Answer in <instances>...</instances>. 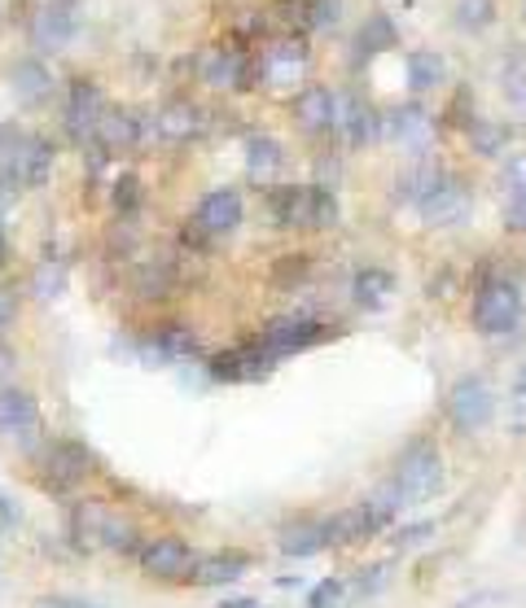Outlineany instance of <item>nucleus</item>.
<instances>
[{
  "label": "nucleus",
  "mask_w": 526,
  "mask_h": 608,
  "mask_svg": "<svg viewBox=\"0 0 526 608\" xmlns=\"http://www.w3.org/2000/svg\"><path fill=\"white\" fill-rule=\"evenodd\" d=\"M136 561H141V570L149 574V578H163V583H189V574H193V548L184 543V539H176V534H163V539H145L141 548H136Z\"/></svg>",
  "instance_id": "obj_8"
},
{
  "label": "nucleus",
  "mask_w": 526,
  "mask_h": 608,
  "mask_svg": "<svg viewBox=\"0 0 526 608\" xmlns=\"http://www.w3.org/2000/svg\"><path fill=\"white\" fill-rule=\"evenodd\" d=\"M40 429V407L26 390H13L4 385L0 390V434L4 438H31Z\"/></svg>",
  "instance_id": "obj_23"
},
{
  "label": "nucleus",
  "mask_w": 526,
  "mask_h": 608,
  "mask_svg": "<svg viewBox=\"0 0 526 608\" xmlns=\"http://www.w3.org/2000/svg\"><path fill=\"white\" fill-rule=\"evenodd\" d=\"M518 394H526V372L518 376Z\"/></svg>",
  "instance_id": "obj_51"
},
{
  "label": "nucleus",
  "mask_w": 526,
  "mask_h": 608,
  "mask_svg": "<svg viewBox=\"0 0 526 608\" xmlns=\"http://www.w3.org/2000/svg\"><path fill=\"white\" fill-rule=\"evenodd\" d=\"M294 123H299L307 136L334 132V92H329V88H303L299 101H294Z\"/></svg>",
  "instance_id": "obj_25"
},
{
  "label": "nucleus",
  "mask_w": 526,
  "mask_h": 608,
  "mask_svg": "<svg viewBox=\"0 0 526 608\" xmlns=\"http://www.w3.org/2000/svg\"><path fill=\"white\" fill-rule=\"evenodd\" d=\"M338 600H343V583H338V578H325V583H316V587H312L307 608H334Z\"/></svg>",
  "instance_id": "obj_41"
},
{
  "label": "nucleus",
  "mask_w": 526,
  "mask_h": 608,
  "mask_svg": "<svg viewBox=\"0 0 526 608\" xmlns=\"http://www.w3.org/2000/svg\"><path fill=\"white\" fill-rule=\"evenodd\" d=\"M272 363H277V354L255 337V341H242L233 350H220L211 359V376L215 381H264L272 372Z\"/></svg>",
  "instance_id": "obj_13"
},
{
  "label": "nucleus",
  "mask_w": 526,
  "mask_h": 608,
  "mask_svg": "<svg viewBox=\"0 0 526 608\" xmlns=\"http://www.w3.org/2000/svg\"><path fill=\"white\" fill-rule=\"evenodd\" d=\"M75 539H79V548H110V552H132L136 548L132 521H123L105 504H79L75 508Z\"/></svg>",
  "instance_id": "obj_5"
},
{
  "label": "nucleus",
  "mask_w": 526,
  "mask_h": 608,
  "mask_svg": "<svg viewBox=\"0 0 526 608\" xmlns=\"http://www.w3.org/2000/svg\"><path fill=\"white\" fill-rule=\"evenodd\" d=\"M35 608H101V605H88V600H75V596H44Z\"/></svg>",
  "instance_id": "obj_45"
},
{
  "label": "nucleus",
  "mask_w": 526,
  "mask_h": 608,
  "mask_svg": "<svg viewBox=\"0 0 526 608\" xmlns=\"http://www.w3.org/2000/svg\"><path fill=\"white\" fill-rule=\"evenodd\" d=\"M202 132H206V114H202V105H193L184 97H176V101H167V105L154 110V136L158 140L184 145V140H193Z\"/></svg>",
  "instance_id": "obj_18"
},
{
  "label": "nucleus",
  "mask_w": 526,
  "mask_h": 608,
  "mask_svg": "<svg viewBox=\"0 0 526 608\" xmlns=\"http://www.w3.org/2000/svg\"><path fill=\"white\" fill-rule=\"evenodd\" d=\"M198 70H202V83H211V88H246L250 83V57L242 48H211Z\"/></svg>",
  "instance_id": "obj_21"
},
{
  "label": "nucleus",
  "mask_w": 526,
  "mask_h": 608,
  "mask_svg": "<svg viewBox=\"0 0 526 608\" xmlns=\"http://www.w3.org/2000/svg\"><path fill=\"white\" fill-rule=\"evenodd\" d=\"M220 608H259L255 600H246V596H237V600H224Z\"/></svg>",
  "instance_id": "obj_49"
},
{
  "label": "nucleus",
  "mask_w": 526,
  "mask_h": 608,
  "mask_svg": "<svg viewBox=\"0 0 526 608\" xmlns=\"http://www.w3.org/2000/svg\"><path fill=\"white\" fill-rule=\"evenodd\" d=\"M79 31V0H48L35 18H31V44L40 53H57L75 40Z\"/></svg>",
  "instance_id": "obj_14"
},
{
  "label": "nucleus",
  "mask_w": 526,
  "mask_h": 608,
  "mask_svg": "<svg viewBox=\"0 0 526 608\" xmlns=\"http://www.w3.org/2000/svg\"><path fill=\"white\" fill-rule=\"evenodd\" d=\"M470 145H474V154L496 158V154L510 145V127H505V123H492V119H474V123H470Z\"/></svg>",
  "instance_id": "obj_32"
},
{
  "label": "nucleus",
  "mask_w": 526,
  "mask_h": 608,
  "mask_svg": "<svg viewBox=\"0 0 526 608\" xmlns=\"http://www.w3.org/2000/svg\"><path fill=\"white\" fill-rule=\"evenodd\" d=\"M136 202H141V180H136V176H119V180H114V206H119L123 215H132Z\"/></svg>",
  "instance_id": "obj_39"
},
{
  "label": "nucleus",
  "mask_w": 526,
  "mask_h": 608,
  "mask_svg": "<svg viewBox=\"0 0 526 608\" xmlns=\"http://www.w3.org/2000/svg\"><path fill=\"white\" fill-rule=\"evenodd\" d=\"M351 294H356V303L360 306H382L387 303V294H395V277L382 272V268H365V272H356Z\"/></svg>",
  "instance_id": "obj_30"
},
{
  "label": "nucleus",
  "mask_w": 526,
  "mask_h": 608,
  "mask_svg": "<svg viewBox=\"0 0 526 608\" xmlns=\"http://www.w3.org/2000/svg\"><path fill=\"white\" fill-rule=\"evenodd\" d=\"M492 18H496L492 0H457V26L461 31H483V26H492Z\"/></svg>",
  "instance_id": "obj_35"
},
{
  "label": "nucleus",
  "mask_w": 526,
  "mask_h": 608,
  "mask_svg": "<svg viewBox=\"0 0 526 608\" xmlns=\"http://www.w3.org/2000/svg\"><path fill=\"white\" fill-rule=\"evenodd\" d=\"M382 136L395 140V145H404V149L426 154V145L435 136V119L422 105H395V110L382 114Z\"/></svg>",
  "instance_id": "obj_19"
},
{
  "label": "nucleus",
  "mask_w": 526,
  "mask_h": 608,
  "mask_svg": "<svg viewBox=\"0 0 526 608\" xmlns=\"http://www.w3.org/2000/svg\"><path fill=\"white\" fill-rule=\"evenodd\" d=\"M444 75H448V61H444L439 53H430V48L409 53V83H413L417 92L439 88V83H444Z\"/></svg>",
  "instance_id": "obj_29"
},
{
  "label": "nucleus",
  "mask_w": 526,
  "mask_h": 608,
  "mask_svg": "<svg viewBox=\"0 0 526 608\" xmlns=\"http://www.w3.org/2000/svg\"><path fill=\"white\" fill-rule=\"evenodd\" d=\"M505 224L514 233H526V198H505Z\"/></svg>",
  "instance_id": "obj_43"
},
{
  "label": "nucleus",
  "mask_w": 526,
  "mask_h": 608,
  "mask_svg": "<svg viewBox=\"0 0 526 608\" xmlns=\"http://www.w3.org/2000/svg\"><path fill=\"white\" fill-rule=\"evenodd\" d=\"M66 132H70V140H79V145H97V127H101V119H105V101H101V88L92 83V79H75L70 83V92H66Z\"/></svg>",
  "instance_id": "obj_11"
},
{
  "label": "nucleus",
  "mask_w": 526,
  "mask_h": 608,
  "mask_svg": "<svg viewBox=\"0 0 526 608\" xmlns=\"http://www.w3.org/2000/svg\"><path fill=\"white\" fill-rule=\"evenodd\" d=\"M334 132H343L347 145L360 149L382 136V114L369 101H360L356 92H334Z\"/></svg>",
  "instance_id": "obj_15"
},
{
  "label": "nucleus",
  "mask_w": 526,
  "mask_h": 608,
  "mask_svg": "<svg viewBox=\"0 0 526 608\" xmlns=\"http://www.w3.org/2000/svg\"><path fill=\"white\" fill-rule=\"evenodd\" d=\"M325 548H334L329 521H299V526H286V530H281V552H286V556L307 561V556H316V552H325Z\"/></svg>",
  "instance_id": "obj_27"
},
{
  "label": "nucleus",
  "mask_w": 526,
  "mask_h": 608,
  "mask_svg": "<svg viewBox=\"0 0 526 608\" xmlns=\"http://www.w3.org/2000/svg\"><path fill=\"white\" fill-rule=\"evenodd\" d=\"M382 578H387V565H373V570H365V574L356 578V596H369V592H378V587H382Z\"/></svg>",
  "instance_id": "obj_44"
},
{
  "label": "nucleus",
  "mask_w": 526,
  "mask_h": 608,
  "mask_svg": "<svg viewBox=\"0 0 526 608\" xmlns=\"http://www.w3.org/2000/svg\"><path fill=\"white\" fill-rule=\"evenodd\" d=\"M268 211L281 228H334L338 198L321 184H281L268 193Z\"/></svg>",
  "instance_id": "obj_3"
},
{
  "label": "nucleus",
  "mask_w": 526,
  "mask_h": 608,
  "mask_svg": "<svg viewBox=\"0 0 526 608\" xmlns=\"http://www.w3.org/2000/svg\"><path fill=\"white\" fill-rule=\"evenodd\" d=\"M523 324V294L514 281H483L474 294V328L483 337H505Z\"/></svg>",
  "instance_id": "obj_4"
},
{
  "label": "nucleus",
  "mask_w": 526,
  "mask_h": 608,
  "mask_svg": "<svg viewBox=\"0 0 526 608\" xmlns=\"http://www.w3.org/2000/svg\"><path fill=\"white\" fill-rule=\"evenodd\" d=\"M329 337V328L321 324V319H307V315H281V319H272L264 333H259V341L277 354V359H286V354H294V350H307V346H316V341H325Z\"/></svg>",
  "instance_id": "obj_16"
},
{
  "label": "nucleus",
  "mask_w": 526,
  "mask_h": 608,
  "mask_svg": "<svg viewBox=\"0 0 526 608\" xmlns=\"http://www.w3.org/2000/svg\"><path fill=\"white\" fill-rule=\"evenodd\" d=\"M338 9H343V0H307V26H316V31L334 26Z\"/></svg>",
  "instance_id": "obj_40"
},
{
  "label": "nucleus",
  "mask_w": 526,
  "mask_h": 608,
  "mask_svg": "<svg viewBox=\"0 0 526 608\" xmlns=\"http://www.w3.org/2000/svg\"><path fill=\"white\" fill-rule=\"evenodd\" d=\"M9 92L18 97V105H44L48 97H53V75L40 66V61H13L9 66Z\"/></svg>",
  "instance_id": "obj_24"
},
{
  "label": "nucleus",
  "mask_w": 526,
  "mask_h": 608,
  "mask_svg": "<svg viewBox=\"0 0 526 608\" xmlns=\"http://www.w3.org/2000/svg\"><path fill=\"white\" fill-rule=\"evenodd\" d=\"M470 206H474V198H470V189L457 176H439V184L417 202V211H422V219L430 228H457V224H466Z\"/></svg>",
  "instance_id": "obj_12"
},
{
  "label": "nucleus",
  "mask_w": 526,
  "mask_h": 608,
  "mask_svg": "<svg viewBox=\"0 0 526 608\" xmlns=\"http://www.w3.org/2000/svg\"><path fill=\"white\" fill-rule=\"evenodd\" d=\"M4 259H9V246H4V224H0V268H4Z\"/></svg>",
  "instance_id": "obj_50"
},
{
  "label": "nucleus",
  "mask_w": 526,
  "mask_h": 608,
  "mask_svg": "<svg viewBox=\"0 0 526 608\" xmlns=\"http://www.w3.org/2000/svg\"><path fill=\"white\" fill-rule=\"evenodd\" d=\"M9 368H13V354L0 346V376H9Z\"/></svg>",
  "instance_id": "obj_48"
},
{
  "label": "nucleus",
  "mask_w": 526,
  "mask_h": 608,
  "mask_svg": "<svg viewBox=\"0 0 526 608\" xmlns=\"http://www.w3.org/2000/svg\"><path fill=\"white\" fill-rule=\"evenodd\" d=\"M395 44V26H391V18H369L365 22V31H360V40H356V48H360V57H373V53H382V48H391Z\"/></svg>",
  "instance_id": "obj_33"
},
{
  "label": "nucleus",
  "mask_w": 526,
  "mask_h": 608,
  "mask_svg": "<svg viewBox=\"0 0 526 608\" xmlns=\"http://www.w3.org/2000/svg\"><path fill=\"white\" fill-rule=\"evenodd\" d=\"M13 315H18V299H13L9 290H0V328H9Z\"/></svg>",
  "instance_id": "obj_46"
},
{
  "label": "nucleus",
  "mask_w": 526,
  "mask_h": 608,
  "mask_svg": "<svg viewBox=\"0 0 526 608\" xmlns=\"http://www.w3.org/2000/svg\"><path fill=\"white\" fill-rule=\"evenodd\" d=\"M439 176H444V171H435V167H426V162L413 167L409 176H400V198H404V202H422V198L439 184Z\"/></svg>",
  "instance_id": "obj_34"
},
{
  "label": "nucleus",
  "mask_w": 526,
  "mask_h": 608,
  "mask_svg": "<svg viewBox=\"0 0 526 608\" xmlns=\"http://www.w3.org/2000/svg\"><path fill=\"white\" fill-rule=\"evenodd\" d=\"M136 350H141V359L154 363V368L180 363V359H193V354H198V333H193L189 324H163V328H154Z\"/></svg>",
  "instance_id": "obj_17"
},
{
  "label": "nucleus",
  "mask_w": 526,
  "mask_h": 608,
  "mask_svg": "<svg viewBox=\"0 0 526 608\" xmlns=\"http://www.w3.org/2000/svg\"><path fill=\"white\" fill-rule=\"evenodd\" d=\"M430 534H435V526H430V521H417V526H400V530H395V543H400V548H422Z\"/></svg>",
  "instance_id": "obj_42"
},
{
  "label": "nucleus",
  "mask_w": 526,
  "mask_h": 608,
  "mask_svg": "<svg viewBox=\"0 0 526 608\" xmlns=\"http://www.w3.org/2000/svg\"><path fill=\"white\" fill-rule=\"evenodd\" d=\"M439 486H444V455H439V447L430 438H417L395 460V473H391L382 495L395 508H413V504H426L430 495H439Z\"/></svg>",
  "instance_id": "obj_1"
},
{
  "label": "nucleus",
  "mask_w": 526,
  "mask_h": 608,
  "mask_svg": "<svg viewBox=\"0 0 526 608\" xmlns=\"http://www.w3.org/2000/svg\"><path fill=\"white\" fill-rule=\"evenodd\" d=\"M132 290L141 299H171V290H176V263L171 259H145L136 268V277H132Z\"/></svg>",
  "instance_id": "obj_28"
},
{
  "label": "nucleus",
  "mask_w": 526,
  "mask_h": 608,
  "mask_svg": "<svg viewBox=\"0 0 526 608\" xmlns=\"http://www.w3.org/2000/svg\"><path fill=\"white\" fill-rule=\"evenodd\" d=\"M141 114L136 110H105V119H101V127H97V145L105 149V154H114V149H132L136 140H141Z\"/></svg>",
  "instance_id": "obj_26"
},
{
  "label": "nucleus",
  "mask_w": 526,
  "mask_h": 608,
  "mask_svg": "<svg viewBox=\"0 0 526 608\" xmlns=\"http://www.w3.org/2000/svg\"><path fill=\"white\" fill-rule=\"evenodd\" d=\"M492 416H496V398H492L488 381H479V376H461V381L448 390V420H452V429H461V434H479V429L492 425Z\"/></svg>",
  "instance_id": "obj_6"
},
{
  "label": "nucleus",
  "mask_w": 526,
  "mask_h": 608,
  "mask_svg": "<svg viewBox=\"0 0 526 608\" xmlns=\"http://www.w3.org/2000/svg\"><path fill=\"white\" fill-rule=\"evenodd\" d=\"M13 521H18V517H13V508H9V499L0 495V526H13Z\"/></svg>",
  "instance_id": "obj_47"
},
{
  "label": "nucleus",
  "mask_w": 526,
  "mask_h": 608,
  "mask_svg": "<svg viewBox=\"0 0 526 608\" xmlns=\"http://www.w3.org/2000/svg\"><path fill=\"white\" fill-rule=\"evenodd\" d=\"M242 224V193L237 189H211L198 202V233L202 237H233Z\"/></svg>",
  "instance_id": "obj_20"
},
{
  "label": "nucleus",
  "mask_w": 526,
  "mask_h": 608,
  "mask_svg": "<svg viewBox=\"0 0 526 608\" xmlns=\"http://www.w3.org/2000/svg\"><path fill=\"white\" fill-rule=\"evenodd\" d=\"M501 83H505L510 105L526 119V57H514V61L505 66V79H501Z\"/></svg>",
  "instance_id": "obj_36"
},
{
  "label": "nucleus",
  "mask_w": 526,
  "mask_h": 608,
  "mask_svg": "<svg viewBox=\"0 0 526 608\" xmlns=\"http://www.w3.org/2000/svg\"><path fill=\"white\" fill-rule=\"evenodd\" d=\"M61 285H66V268H61V263H53V259H44V263L35 268L31 290H35L40 299H57V294H61Z\"/></svg>",
  "instance_id": "obj_37"
},
{
  "label": "nucleus",
  "mask_w": 526,
  "mask_h": 608,
  "mask_svg": "<svg viewBox=\"0 0 526 608\" xmlns=\"http://www.w3.org/2000/svg\"><path fill=\"white\" fill-rule=\"evenodd\" d=\"M40 469H44V486H48L53 495H66V491H75V486L92 473V451H88L83 442L61 438V442H53V447L44 451Z\"/></svg>",
  "instance_id": "obj_9"
},
{
  "label": "nucleus",
  "mask_w": 526,
  "mask_h": 608,
  "mask_svg": "<svg viewBox=\"0 0 526 608\" xmlns=\"http://www.w3.org/2000/svg\"><path fill=\"white\" fill-rule=\"evenodd\" d=\"M501 184L510 198H526V154H510L505 171H501Z\"/></svg>",
  "instance_id": "obj_38"
},
{
  "label": "nucleus",
  "mask_w": 526,
  "mask_h": 608,
  "mask_svg": "<svg viewBox=\"0 0 526 608\" xmlns=\"http://www.w3.org/2000/svg\"><path fill=\"white\" fill-rule=\"evenodd\" d=\"M281 162H286V154H281V145H277L272 136H250V140H246V171H250L255 180L272 176Z\"/></svg>",
  "instance_id": "obj_31"
},
{
  "label": "nucleus",
  "mask_w": 526,
  "mask_h": 608,
  "mask_svg": "<svg viewBox=\"0 0 526 608\" xmlns=\"http://www.w3.org/2000/svg\"><path fill=\"white\" fill-rule=\"evenodd\" d=\"M307 61H312V53H307L303 40H277V44L255 61V79H259L264 88H294V83L307 75Z\"/></svg>",
  "instance_id": "obj_10"
},
{
  "label": "nucleus",
  "mask_w": 526,
  "mask_h": 608,
  "mask_svg": "<svg viewBox=\"0 0 526 608\" xmlns=\"http://www.w3.org/2000/svg\"><path fill=\"white\" fill-rule=\"evenodd\" d=\"M395 513H400V508H395L387 495L365 499V504H356V508H347V513L329 517V539H334L338 548H347V543H365V539L382 534V530L391 526V517H395Z\"/></svg>",
  "instance_id": "obj_7"
},
{
  "label": "nucleus",
  "mask_w": 526,
  "mask_h": 608,
  "mask_svg": "<svg viewBox=\"0 0 526 608\" xmlns=\"http://www.w3.org/2000/svg\"><path fill=\"white\" fill-rule=\"evenodd\" d=\"M246 570H250V556L246 552H211V556H198L193 561L189 583L193 587H233L237 578H246Z\"/></svg>",
  "instance_id": "obj_22"
},
{
  "label": "nucleus",
  "mask_w": 526,
  "mask_h": 608,
  "mask_svg": "<svg viewBox=\"0 0 526 608\" xmlns=\"http://www.w3.org/2000/svg\"><path fill=\"white\" fill-rule=\"evenodd\" d=\"M53 171V145L35 132H18L13 123L0 127V180L22 189H40Z\"/></svg>",
  "instance_id": "obj_2"
}]
</instances>
